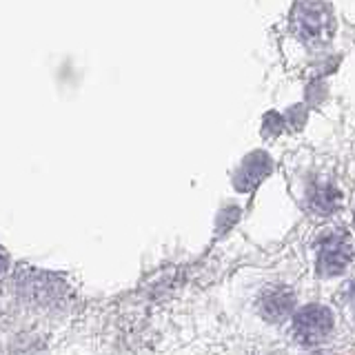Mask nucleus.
<instances>
[{
  "mask_svg": "<svg viewBox=\"0 0 355 355\" xmlns=\"http://www.w3.org/2000/svg\"><path fill=\"white\" fill-rule=\"evenodd\" d=\"M293 331L300 342L304 344H318L329 338L333 331V313L327 306L311 304L304 306L293 320Z\"/></svg>",
  "mask_w": 355,
  "mask_h": 355,
  "instance_id": "nucleus-1",
  "label": "nucleus"
},
{
  "mask_svg": "<svg viewBox=\"0 0 355 355\" xmlns=\"http://www.w3.org/2000/svg\"><path fill=\"white\" fill-rule=\"evenodd\" d=\"M353 244L349 233H331L320 244L318 269L322 275H338L351 264Z\"/></svg>",
  "mask_w": 355,
  "mask_h": 355,
  "instance_id": "nucleus-2",
  "label": "nucleus"
},
{
  "mask_svg": "<svg viewBox=\"0 0 355 355\" xmlns=\"http://www.w3.org/2000/svg\"><path fill=\"white\" fill-rule=\"evenodd\" d=\"M297 16H295V25H297V31L300 36L304 40H318L320 36H324L327 33V16L324 11L327 7L324 5H297L295 7Z\"/></svg>",
  "mask_w": 355,
  "mask_h": 355,
  "instance_id": "nucleus-3",
  "label": "nucleus"
},
{
  "mask_svg": "<svg viewBox=\"0 0 355 355\" xmlns=\"http://www.w3.org/2000/svg\"><path fill=\"white\" fill-rule=\"evenodd\" d=\"M293 293L286 286H273L262 295V315L271 322H280L293 309Z\"/></svg>",
  "mask_w": 355,
  "mask_h": 355,
  "instance_id": "nucleus-4",
  "label": "nucleus"
},
{
  "mask_svg": "<svg viewBox=\"0 0 355 355\" xmlns=\"http://www.w3.org/2000/svg\"><path fill=\"white\" fill-rule=\"evenodd\" d=\"M7 264H9V260H7V255L0 251V273H3L5 269H7Z\"/></svg>",
  "mask_w": 355,
  "mask_h": 355,
  "instance_id": "nucleus-5",
  "label": "nucleus"
}]
</instances>
